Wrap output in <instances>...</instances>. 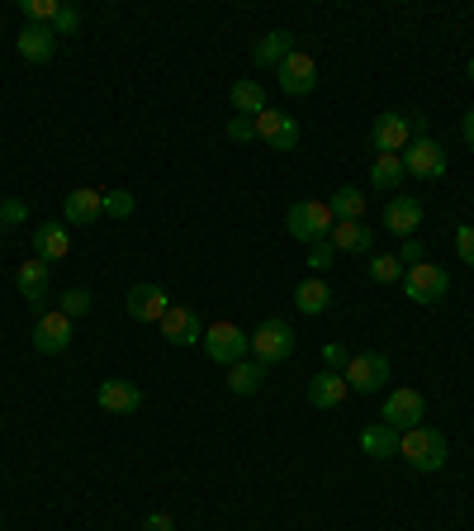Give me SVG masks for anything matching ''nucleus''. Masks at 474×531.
Returning <instances> with one entry per match:
<instances>
[{"mask_svg":"<svg viewBox=\"0 0 474 531\" xmlns=\"http://www.w3.org/2000/svg\"><path fill=\"white\" fill-rule=\"evenodd\" d=\"M399 456L408 460L413 470H427V475H432V470L446 465L451 451H446V437H441L437 427L422 422V427H413V432H399Z\"/></svg>","mask_w":474,"mask_h":531,"instance_id":"1","label":"nucleus"},{"mask_svg":"<svg viewBox=\"0 0 474 531\" xmlns=\"http://www.w3.org/2000/svg\"><path fill=\"white\" fill-rule=\"evenodd\" d=\"M285 228H290V238H299V242H309V247H313V242H328L332 238L337 219H332L328 200H299V204H290Z\"/></svg>","mask_w":474,"mask_h":531,"instance_id":"2","label":"nucleus"},{"mask_svg":"<svg viewBox=\"0 0 474 531\" xmlns=\"http://www.w3.org/2000/svg\"><path fill=\"white\" fill-rule=\"evenodd\" d=\"M200 342H204V356L219 361V366H237V361H247V351H252V337L237 328V323H228V318L209 323Z\"/></svg>","mask_w":474,"mask_h":531,"instance_id":"3","label":"nucleus"},{"mask_svg":"<svg viewBox=\"0 0 474 531\" xmlns=\"http://www.w3.org/2000/svg\"><path fill=\"white\" fill-rule=\"evenodd\" d=\"M446 290H451V275H446V266H437V261H422V266H408V271H403V294H408L413 304H441Z\"/></svg>","mask_w":474,"mask_h":531,"instance_id":"4","label":"nucleus"},{"mask_svg":"<svg viewBox=\"0 0 474 531\" xmlns=\"http://www.w3.org/2000/svg\"><path fill=\"white\" fill-rule=\"evenodd\" d=\"M252 356L261 361V366L290 361L294 356V328L285 323V318H266V323L252 332Z\"/></svg>","mask_w":474,"mask_h":531,"instance_id":"5","label":"nucleus"},{"mask_svg":"<svg viewBox=\"0 0 474 531\" xmlns=\"http://www.w3.org/2000/svg\"><path fill=\"white\" fill-rule=\"evenodd\" d=\"M342 380H347V389H356V394H375V389H384V380H389V356H384V351H356L347 361V370H342Z\"/></svg>","mask_w":474,"mask_h":531,"instance_id":"6","label":"nucleus"},{"mask_svg":"<svg viewBox=\"0 0 474 531\" xmlns=\"http://www.w3.org/2000/svg\"><path fill=\"white\" fill-rule=\"evenodd\" d=\"M403 157V171H413V176H422V181H437V176H446V147L437 143V138H413V143L399 152Z\"/></svg>","mask_w":474,"mask_h":531,"instance_id":"7","label":"nucleus"},{"mask_svg":"<svg viewBox=\"0 0 474 531\" xmlns=\"http://www.w3.org/2000/svg\"><path fill=\"white\" fill-rule=\"evenodd\" d=\"M422 418H427V399H422L418 389H394L384 399L380 422H389L394 432H413V427H422Z\"/></svg>","mask_w":474,"mask_h":531,"instance_id":"8","label":"nucleus"},{"mask_svg":"<svg viewBox=\"0 0 474 531\" xmlns=\"http://www.w3.org/2000/svg\"><path fill=\"white\" fill-rule=\"evenodd\" d=\"M252 124H256V138L266 147H275V152H294V147H299V124H294V114L261 110Z\"/></svg>","mask_w":474,"mask_h":531,"instance_id":"9","label":"nucleus"},{"mask_svg":"<svg viewBox=\"0 0 474 531\" xmlns=\"http://www.w3.org/2000/svg\"><path fill=\"white\" fill-rule=\"evenodd\" d=\"M34 347L43 351V356H62V351L72 347V318H67L62 309L38 313V323H34Z\"/></svg>","mask_w":474,"mask_h":531,"instance_id":"10","label":"nucleus"},{"mask_svg":"<svg viewBox=\"0 0 474 531\" xmlns=\"http://www.w3.org/2000/svg\"><path fill=\"white\" fill-rule=\"evenodd\" d=\"M62 219H67V228H91L95 219H105V190H91V185L67 190V200H62Z\"/></svg>","mask_w":474,"mask_h":531,"instance_id":"11","label":"nucleus"},{"mask_svg":"<svg viewBox=\"0 0 474 531\" xmlns=\"http://www.w3.org/2000/svg\"><path fill=\"white\" fill-rule=\"evenodd\" d=\"M275 81H280V91L285 95H313V86H318V67H313L309 53L294 48V53L275 67Z\"/></svg>","mask_w":474,"mask_h":531,"instance_id":"12","label":"nucleus"},{"mask_svg":"<svg viewBox=\"0 0 474 531\" xmlns=\"http://www.w3.org/2000/svg\"><path fill=\"white\" fill-rule=\"evenodd\" d=\"M408 143H413V119H408V114H380V119L370 124V147H375V152H394V157H399Z\"/></svg>","mask_w":474,"mask_h":531,"instance_id":"13","label":"nucleus"},{"mask_svg":"<svg viewBox=\"0 0 474 531\" xmlns=\"http://www.w3.org/2000/svg\"><path fill=\"white\" fill-rule=\"evenodd\" d=\"M128 318H133V323H162L166 318V309H171V299H166V290L162 285H133V290H128Z\"/></svg>","mask_w":474,"mask_h":531,"instance_id":"14","label":"nucleus"},{"mask_svg":"<svg viewBox=\"0 0 474 531\" xmlns=\"http://www.w3.org/2000/svg\"><path fill=\"white\" fill-rule=\"evenodd\" d=\"M384 228L394 233V238H413L422 228V200L418 195H389L384 204Z\"/></svg>","mask_w":474,"mask_h":531,"instance_id":"15","label":"nucleus"},{"mask_svg":"<svg viewBox=\"0 0 474 531\" xmlns=\"http://www.w3.org/2000/svg\"><path fill=\"white\" fill-rule=\"evenodd\" d=\"M162 337L171 342V347H195L204 332H200V313L185 309V304H171L162 318Z\"/></svg>","mask_w":474,"mask_h":531,"instance_id":"16","label":"nucleus"},{"mask_svg":"<svg viewBox=\"0 0 474 531\" xmlns=\"http://www.w3.org/2000/svg\"><path fill=\"white\" fill-rule=\"evenodd\" d=\"M15 285H19V294H24V304L29 309H38V313H48V261H24L15 271Z\"/></svg>","mask_w":474,"mask_h":531,"instance_id":"17","label":"nucleus"},{"mask_svg":"<svg viewBox=\"0 0 474 531\" xmlns=\"http://www.w3.org/2000/svg\"><path fill=\"white\" fill-rule=\"evenodd\" d=\"M15 48H19V57H24V62H53L57 34L48 29V24H24V29H19V38H15Z\"/></svg>","mask_w":474,"mask_h":531,"instance_id":"18","label":"nucleus"},{"mask_svg":"<svg viewBox=\"0 0 474 531\" xmlns=\"http://www.w3.org/2000/svg\"><path fill=\"white\" fill-rule=\"evenodd\" d=\"M95 399H100L105 413H138L143 408V389L133 385V380H105Z\"/></svg>","mask_w":474,"mask_h":531,"instance_id":"19","label":"nucleus"},{"mask_svg":"<svg viewBox=\"0 0 474 531\" xmlns=\"http://www.w3.org/2000/svg\"><path fill=\"white\" fill-rule=\"evenodd\" d=\"M67 252H72L67 223H43V228H34V257L38 261H62Z\"/></svg>","mask_w":474,"mask_h":531,"instance_id":"20","label":"nucleus"},{"mask_svg":"<svg viewBox=\"0 0 474 531\" xmlns=\"http://www.w3.org/2000/svg\"><path fill=\"white\" fill-rule=\"evenodd\" d=\"M347 394L351 389H347V380H342V370H318V375L309 380V403L313 408H337Z\"/></svg>","mask_w":474,"mask_h":531,"instance_id":"21","label":"nucleus"},{"mask_svg":"<svg viewBox=\"0 0 474 531\" xmlns=\"http://www.w3.org/2000/svg\"><path fill=\"white\" fill-rule=\"evenodd\" d=\"M294 309L309 313V318H318V313L332 309V290L323 275H309V280H299V290H294Z\"/></svg>","mask_w":474,"mask_h":531,"instance_id":"22","label":"nucleus"},{"mask_svg":"<svg viewBox=\"0 0 474 531\" xmlns=\"http://www.w3.org/2000/svg\"><path fill=\"white\" fill-rule=\"evenodd\" d=\"M294 53V34L290 29H275V34H261L252 48V62L256 67H280L285 57Z\"/></svg>","mask_w":474,"mask_h":531,"instance_id":"23","label":"nucleus"},{"mask_svg":"<svg viewBox=\"0 0 474 531\" xmlns=\"http://www.w3.org/2000/svg\"><path fill=\"white\" fill-rule=\"evenodd\" d=\"M361 451L375 460L399 456V432H394L389 422H370V427H361Z\"/></svg>","mask_w":474,"mask_h":531,"instance_id":"24","label":"nucleus"},{"mask_svg":"<svg viewBox=\"0 0 474 531\" xmlns=\"http://www.w3.org/2000/svg\"><path fill=\"white\" fill-rule=\"evenodd\" d=\"M228 100H233V110L242 114V119H256L261 110H271V100H266V86H261V81H233Z\"/></svg>","mask_w":474,"mask_h":531,"instance_id":"25","label":"nucleus"},{"mask_svg":"<svg viewBox=\"0 0 474 531\" xmlns=\"http://www.w3.org/2000/svg\"><path fill=\"white\" fill-rule=\"evenodd\" d=\"M328 209H332V219H337V223H361V214H365V190H356V185H342V190H332Z\"/></svg>","mask_w":474,"mask_h":531,"instance_id":"26","label":"nucleus"},{"mask_svg":"<svg viewBox=\"0 0 474 531\" xmlns=\"http://www.w3.org/2000/svg\"><path fill=\"white\" fill-rule=\"evenodd\" d=\"M266 370L271 366H261V361H237V366H228V389L233 394H256V389L266 385Z\"/></svg>","mask_w":474,"mask_h":531,"instance_id":"27","label":"nucleus"},{"mask_svg":"<svg viewBox=\"0 0 474 531\" xmlns=\"http://www.w3.org/2000/svg\"><path fill=\"white\" fill-rule=\"evenodd\" d=\"M328 242L337 247V252H370V242H375V233H370L365 223H337Z\"/></svg>","mask_w":474,"mask_h":531,"instance_id":"28","label":"nucleus"},{"mask_svg":"<svg viewBox=\"0 0 474 531\" xmlns=\"http://www.w3.org/2000/svg\"><path fill=\"white\" fill-rule=\"evenodd\" d=\"M399 181H403V157L380 152V157L370 162V185H375V190H399Z\"/></svg>","mask_w":474,"mask_h":531,"instance_id":"29","label":"nucleus"},{"mask_svg":"<svg viewBox=\"0 0 474 531\" xmlns=\"http://www.w3.org/2000/svg\"><path fill=\"white\" fill-rule=\"evenodd\" d=\"M365 275H370L375 285H394V280H403V261L399 257H370Z\"/></svg>","mask_w":474,"mask_h":531,"instance_id":"30","label":"nucleus"},{"mask_svg":"<svg viewBox=\"0 0 474 531\" xmlns=\"http://www.w3.org/2000/svg\"><path fill=\"white\" fill-rule=\"evenodd\" d=\"M19 10H24V19H29V24H48V29H53L62 0H19Z\"/></svg>","mask_w":474,"mask_h":531,"instance_id":"31","label":"nucleus"},{"mask_svg":"<svg viewBox=\"0 0 474 531\" xmlns=\"http://www.w3.org/2000/svg\"><path fill=\"white\" fill-rule=\"evenodd\" d=\"M133 209H138V200L128 195V190H105V219H133Z\"/></svg>","mask_w":474,"mask_h":531,"instance_id":"32","label":"nucleus"},{"mask_svg":"<svg viewBox=\"0 0 474 531\" xmlns=\"http://www.w3.org/2000/svg\"><path fill=\"white\" fill-rule=\"evenodd\" d=\"M57 304H62V313H67V318H86L95 299H91V290H67Z\"/></svg>","mask_w":474,"mask_h":531,"instance_id":"33","label":"nucleus"},{"mask_svg":"<svg viewBox=\"0 0 474 531\" xmlns=\"http://www.w3.org/2000/svg\"><path fill=\"white\" fill-rule=\"evenodd\" d=\"M332 261H337V247H332V242H313L309 247V266H313V275H323L332 266Z\"/></svg>","mask_w":474,"mask_h":531,"instance_id":"34","label":"nucleus"},{"mask_svg":"<svg viewBox=\"0 0 474 531\" xmlns=\"http://www.w3.org/2000/svg\"><path fill=\"white\" fill-rule=\"evenodd\" d=\"M24 219H29V204L24 200H0V228H15Z\"/></svg>","mask_w":474,"mask_h":531,"instance_id":"35","label":"nucleus"},{"mask_svg":"<svg viewBox=\"0 0 474 531\" xmlns=\"http://www.w3.org/2000/svg\"><path fill=\"white\" fill-rule=\"evenodd\" d=\"M456 252L465 266H474V223H460L456 228Z\"/></svg>","mask_w":474,"mask_h":531,"instance_id":"36","label":"nucleus"},{"mask_svg":"<svg viewBox=\"0 0 474 531\" xmlns=\"http://www.w3.org/2000/svg\"><path fill=\"white\" fill-rule=\"evenodd\" d=\"M223 133H228L233 143H252V138H256V124H252V119H242V114H233V119H228V129H223Z\"/></svg>","mask_w":474,"mask_h":531,"instance_id":"37","label":"nucleus"},{"mask_svg":"<svg viewBox=\"0 0 474 531\" xmlns=\"http://www.w3.org/2000/svg\"><path fill=\"white\" fill-rule=\"evenodd\" d=\"M76 24H81V10H76V5H62L53 19V34H76Z\"/></svg>","mask_w":474,"mask_h":531,"instance_id":"38","label":"nucleus"},{"mask_svg":"<svg viewBox=\"0 0 474 531\" xmlns=\"http://www.w3.org/2000/svg\"><path fill=\"white\" fill-rule=\"evenodd\" d=\"M399 261H403V266H422V261H427V247H422L418 238H403Z\"/></svg>","mask_w":474,"mask_h":531,"instance_id":"39","label":"nucleus"},{"mask_svg":"<svg viewBox=\"0 0 474 531\" xmlns=\"http://www.w3.org/2000/svg\"><path fill=\"white\" fill-rule=\"evenodd\" d=\"M323 361H328V370H347V347H337V342H332V347H323Z\"/></svg>","mask_w":474,"mask_h":531,"instance_id":"40","label":"nucleus"},{"mask_svg":"<svg viewBox=\"0 0 474 531\" xmlns=\"http://www.w3.org/2000/svg\"><path fill=\"white\" fill-rule=\"evenodd\" d=\"M143 531H176V522H171V513H147Z\"/></svg>","mask_w":474,"mask_h":531,"instance_id":"41","label":"nucleus"},{"mask_svg":"<svg viewBox=\"0 0 474 531\" xmlns=\"http://www.w3.org/2000/svg\"><path fill=\"white\" fill-rule=\"evenodd\" d=\"M460 138L474 147V110H465V119H460Z\"/></svg>","mask_w":474,"mask_h":531,"instance_id":"42","label":"nucleus"},{"mask_svg":"<svg viewBox=\"0 0 474 531\" xmlns=\"http://www.w3.org/2000/svg\"><path fill=\"white\" fill-rule=\"evenodd\" d=\"M465 72H470V81H474V57H470V67H465Z\"/></svg>","mask_w":474,"mask_h":531,"instance_id":"43","label":"nucleus"}]
</instances>
